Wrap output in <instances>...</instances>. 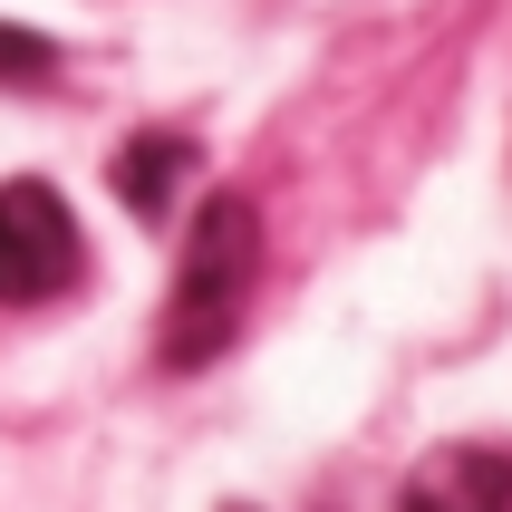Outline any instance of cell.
<instances>
[{"instance_id":"obj_1","label":"cell","mask_w":512,"mask_h":512,"mask_svg":"<svg viewBox=\"0 0 512 512\" xmlns=\"http://www.w3.org/2000/svg\"><path fill=\"white\" fill-rule=\"evenodd\" d=\"M252 271H261V213L242 194H213L184 232V261H174V300H165V368H203L223 358L232 329H242V300H252Z\"/></svg>"},{"instance_id":"obj_4","label":"cell","mask_w":512,"mask_h":512,"mask_svg":"<svg viewBox=\"0 0 512 512\" xmlns=\"http://www.w3.org/2000/svg\"><path fill=\"white\" fill-rule=\"evenodd\" d=\"M184 174H194V145H184V136H136L126 155H116V194L155 223V213L174 203V184H184Z\"/></svg>"},{"instance_id":"obj_5","label":"cell","mask_w":512,"mask_h":512,"mask_svg":"<svg viewBox=\"0 0 512 512\" xmlns=\"http://www.w3.org/2000/svg\"><path fill=\"white\" fill-rule=\"evenodd\" d=\"M49 68H58V49L39 39V29H10V20H0V87H39Z\"/></svg>"},{"instance_id":"obj_2","label":"cell","mask_w":512,"mask_h":512,"mask_svg":"<svg viewBox=\"0 0 512 512\" xmlns=\"http://www.w3.org/2000/svg\"><path fill=\"white\" fill-rule=\"evenodd\" d=\"M78 223L49 184H0V300H49L78 281Z\"/></svg>"},{"instance_id":"obj_3","label":"cell","mask_w":512,"mask_h":512,"mask_svg":"<svg viewBox=\"0 0 512 512\" xmlns=\"http://www.w3.org/2000/svg\"><path fill=\"white\" fill-rule=\"evenodd\" d=\"M406 512H512V455L493 445H445L406 484Z\"/></svg>"}]
</instances>
